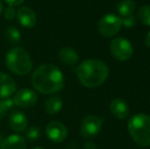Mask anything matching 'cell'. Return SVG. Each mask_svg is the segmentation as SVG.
Wrapping results in <instances>:
<instances>
[{
  "mask_svg": "<svg viewBox=\"0 0 150 149\" xmlns=\"http://www.w3.org/2000/svg\"><path fill=\"white\" fill-rule=\"evenodd\" d=\"M32 85L42 94H53L64 86V78L56 66L45 64L36 68L32 75Z\"/></svg>",
  "mask_w": 150,
  "mask_h": 149,
  "instance_id": "obj_1",
  "label": "cell"
},
{
  "mask_svg": "<svg viewBox=\"0 0 150 149\" xmlns=\"http://www.w3.org/2000/svg\"><path fill=\"white\" fill-rule=\"evenodd\" d=\"M80 83L87 88L101 86L109 75V68L104 61L99 59L84 60L76 68Z\"/></svg>",
  "mask_w": 150,
  "mask_h": 149,
  "instance_id": "obj_2",
  "label": "cell"
},
{
  "mask_svg": "<svg viewBox=\"0 0 150 149\" xmlns=\"http://www.w3.org/2000/svg\"><path fill=\"white\" fill-rule=\"evenodd\" d=\"M128 131L137 145L141 147L150 146V115L145 113L133 115L129 119Z\"/></svg>",
  "mask_w": 150,
  "mask_h": 149,
  "instance_id": "obj_3",
  "label": "cell"
},
{
  "mask_svg": "<svg viewBox=\"0 0 150 149\" xmlns=\"http://www.w3.org/2000/svg\"><path fill=\"white\" fill-rule=\"evenodd\" d=\"M5 64L7 68L13 74L26 76L33 68V61L30 54L23 47H13L6 53Z\"/></svg>",
  "mask_w": 150,
  "mask_h": 149,
  "instance_id": "obj_4",
  "label": "cell"
},
{
  "mask_svg": "<svg viewBox=\"0 0 150 149\" xmlns=\"http://www.w3.org/2000/svg\"><path fill=\"white\" fill-rule=\"evenodd\" d=\"M122 28V18L112 13L105 14L99 20L97 30L101 36L111 38L117 34Z\"/></svg>",
  "mask_w": 150,
  "mask_h": 149,
  "instance_id": "obj_5",
  "label": "cell"
},
{
  "mask_svg": "<svg viewBox=\"0 0 150 149\" xmlns=\"http://www.w3.org/2000/svg\"><path fill=\"white\" fill-rule=\"evenodd\" d=\"M109 50L113 57L120 61H125L132 57L133 46L128 39L122 37H117L110 42Z\"/></svg>",
  "mask_w": 150,
  "mask_h": 149,
  "instance_id": "obj_6",
  "label": "cell"
},
{
  "mask_svg": "<svg viewBox=\"0 0 150 149\" xmlns=\"http://www.w3.org/2000/svg\"><path fill=\"white\" fill-rule=\"evenodd\" d=\"M103 121L97 115H88L82 121L80 131L83 137L93 138L99 134L102 129Z\"/></svg>",
  "mask_w": 150,
  "mask_h": 149,
  "instance_id": "obj_7",
  "label": "cell"
},
{
  "mask_svg": "<svg viewBox=\"0 0 150 149\" xmlns=\"http://www.w3.org/2000/svg\"><path fill=\"white\" fill-rule=\"evenodd\" d=\"M38 96L36 92L29 88H23L20 89L16 93L13 98L14 105H18V107L22 108H30L33 107L37 103Z\"/></svg>",
  "mask_w": 150,
  "mask_h": 149,
  "instance_id": "obj_8",
  "label": "cell"
},
{
  "mask_svg": "<svg viewBox=\"0 0 150 149\" xmlns=\"http://www.w3.org/2000/svg\"><path fill=\"white\" fill-rule=\"evenodd\" d=\"M46 135L48 139L51 140L54 143H60L64 141L67 136V129L63 124L59 121H50L46 126Z\"/></svg>",
  "mask_w": 150,
  "mask_h": 149,
  "instance_id": "obj_9",
  "label": "cell"
},
{
  "mask_svg": "<svg viewBox=\"0 0 150 149\" xmlns=\"http://www.w3.org/2000/svg\"><path fill=\"white\" fill-rule=\"evenodd\" d=\"M16 18H18V23L24 28L31 29L35 27L36 23H37V16H36L35 11L27 6L18 8V10L16 11Z\"/></svg>",
  "mask_w": 150,
  "mask_h": 149,
  "instance_id": "obj_10",
  "label": "cell"
},
{
  "mask_svg": "<svg viewBox=\"0 0 150 149\" xmlns=\"http://www.w3.org/2000/svg\"><path fill=\"white\" fill-rule=\"evenodd\" d=\"M16 81L11 76L0 73V99H5L16 92Z\"/></svg>",
  "mask_w": 150,
  "mask_h": 149,
  "instance_id": "obj_11",
  "label": "cell"
},
{
  "mask_svg": "<svg viewBox=\"0 0 150 149\" xmlns=\"http://www.w3.org/2000/svg\"><path fill=\"white\" fill-rule=\"evenodd\" d=\"M8 125L14 132H24L28 127V117L22 112H12L8 117Z\"/></svg>",
  "mask_w": 150,
  "mask_h": 149,
  "instance_id": "obj_12",
  "label": "cell"
},
{
  "mask_svg": "<svg viewBox=\"0 0 150 149\" xmlns=\"http://www.w3.org/2000/svg\"><path fill=\"white\" fill-rule=\"evenodd\" d=\"M109 110L110 112L115 115L117 119H125L129 117L130 109H129V105L125 100L120 99V98H115L109 104Z\"/></svg>",
  "mask_w": 150,
  "mask_h": 149,
  "instance_id": "obj_13",
  "label": "cell"
},
{
  "mask_svg": "<svg viewBox=\"0 0 150 149\" xmlns=\"http://www.w3.org/2000/svg\"><path fill=\"white\" fill-rule=\"evenodd\" d=\"M0 149H27L26 139L20 135H10L3 139Z\"/></svg>",
  "mask_w": 150,
  "mask_h": 149,
  "instance_id": "obj_14",
  "label": "cell"
},
{
  "mask_svg": "<svg viewBox=\"0 0 150 149\" xmlns=\"http://www.w3.org/2000/svg\"><path fill=\"white\" fill-rule=\"evenodd\" d=\"M58 58L62 64L67 66H75L79 61V54L71 47L61 48L58 52Z\"/></svg>",
  "mask_w": 150,
  "mask_h": 149,
  "instance_id": "obj_15",
  "label": "cell"
},
{
  "mask_svg": "<svg viewBox=\"0 0 150 149\" xmlns=\"http://www.w3.org/2000/svg\"><path fill=\"white\" fill-rule=\"evenodd\" d=\"M62 108V100L59 96H50L45 102V110L48 114H56Z\"/></svg>",
  "mask_w": 150,
  "mask_h": 149,
  "instance_id": "obj_16",
  "label": "cell"
},
{
  "mask_svg": "<svg viewBox=\"0 0 150 149\" xmlns=\"http://www.w3.org/2000/svg\"><path fill=\"white\" fill-rule=\"evenodd\" d=\"M136 9V3L134 0H122L117 4V12L122 18L132 16Z\"/></svg>",
  "mask_w": 150,
  "mask_h": 149,
  "instance_id": "obj_17",
  "label": "cell"
},
{
  "mask_svg": "<svg viewBox=\"0 0 150 149\" xmlns=\"http://www.w3.org/2000/svg\"><path fill=\"white\" fill-rule=\"evenodd\" d=\"M137 18L141 24L150 27V5H143L137 11Z\"/></svg>",
  "mask_w": 150,
  "mask_h": 149,
  "instance_id": "obj_18",
  "label": "cell"
},
{
  "mask_svg": "<svg viewBox=\"0 0 150 149\" xmlns=\"http://www.w3.org/2000/svg\"><path fill=\"white\" fill-rule=\"evenodd\" d=\"M5 38L9 43L16 44V43H18V42H21L22 35H21V32L16 28H14V27H9V28H7L5 31Z\"/></svg>",
  "mask_w": 150,
  "mask_h": 149,
  "instance_id": "obj_19",
  "label": "cell"
},
{
  "mask_svg": "<svg viewBox=\"0 0 150 149\" xmlns=\"http://www.w3.org/2000/svg\"><path fill=\"white\" fill-rule=\"evenodd\" d=\"M13 105L14 103L12 99H9V98L0 99V121L7 114V112L13 107Z\"/></svg>",
  "mask_w": 150,
  "mask_h": 149,
  "instance_id": "obj_20",
  "label": "cell"
},
{
  "mask_svg": "<svg viewBox=\"0 0 150 149\" xmlns=\"http://www.w3.org/2000/svg\"><path fill=\"white\" fill-rule=\"evenodd\" d=\"M27 139L30 140V141H34V140H37L40 136V130L38 127H31L30 129L27 131Z\"/></svg>",
  "mask_w": 150,
  "mask_h": 149,
  "instance_id": "obj_21",
  "label": "cell"
},
{
  "mask_svg": "<svg viewBox=\"0 0 150 149\" xmlns=\"http://www.w3.org/2000/svg\"><path fill=\"white\" fill-rule=\"evenodd\" d=\"M120 18H122V26L126 27V28H133L135 26V24H136V18H135V16L133 14Z\"/></svg>",
  "mask_w": 150,
  "mask_h": 149,
  "instance_id": "obj_22",
  "label": "cell"
},
{
  "mask_svg": "<svg viewBox=\"0 0 150 149\" xmlns=\"http://www.w3.org/2000/svg\"><path fill=\"white\" fill-rule=\"evenodd\" d=\"M3 16L5 20H12L13 18H16V10L14 9L12 6H8L3 12Z\"/></svg>",
  "mask_w": 150,
  "mask_h": 149,
  "instance_id": "obj_23",
  "label": "cell"
},
{
  "mask_svg": "<svg viewBox=\"0 0 150 149\" xmlns=\"http://www.w3.org/2000/svg\"><path fill=\"white\" fill-rule=\"evenodd\" d=\"M24 1L25 0H5V2L8 4V6H12V7L21 5Z\"/></svg>",
  "mask_w": 150,
  "mask_h": 149,
  "instance_id": "obj_24",
  "label": "cell"
},
{
  "mask_svg": "<svg viewBox=\"0 0 150 149\" xmlns=\"http://www.w3.org/2000/svg\"><path fill=\"white\" fill-rule=\"evenodd\" d=\"M84 149H98V147L93 142H86L84 144Z\"/></svg>",
  "mask_w": 150,
  "mask_h": 149,
  "instance_id": "obj_25",
  "label": "cell"
},
{
  "mask_svg": "<svg viewBox=\"0 0 150 149\" xmlns=\"http://www.w3.org/2000/svg\"><path fill=\"white\" fill-rule=\"evenodd\" d=\"M145 45H146L148 48H150V31L147 33L146 38H145Z\"/></svg>",
  "mask_w": 150,
  "mask_h": 149,
  "instance_id": "obj_26",
  "label": "cell"
},
{
  "mask_svg": "<svg viewBox=\"0 0 150 149\" xmlns=\"http://www.w3.org/2000/svg\"><path fill=\"white\" fill-rule=\"evenodd\" d=\"M2 11H3V3H2L1 0H0V14L2 13Z\"/></svg>",
  "mask_w": 150,
  "mask_h": 149,
  "instance_id": "obj_27",
  "label": "cell"
},
{
  "mask_svg": "<svg viewBox=\"0 0 150 149\" xmlns=\"http://www.w3.org/2000/svg\"><path fill=\"white\" fill-rule=\"evenodd\" d=\"M2 141H3V137H2V135H1V134H0V145H1Z\"/></svg>",
  "mask_w": 150,
  "mask_h": 149,
  "instance_id": "obj_28",
  "label": "cell"
},
{
  "mask_svg": "<svg viewBox=\"0 0 150 149\" xmlns=\"http://www.w3.org/2000/svg\"><path fill=\"white\" fill-rule=\"evenodd\" d=\"M32 149H44V148H42V147H34V148H32Z\"/></svg>",
  "mask_w": 150,
  "mask_h": 149,
  "instance_id": "obj_29",
  "label": "cell"
}]
</instances>
